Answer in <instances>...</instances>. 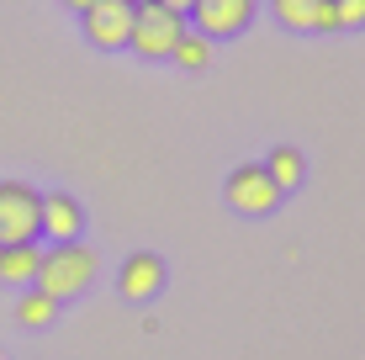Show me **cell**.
Masks as SVG:
<instances>
[{
	"label": "cell",
	"instance_id": "6da1fadb",
	"mask_svg": "<svg viewBox=\"0 0 365 360\" xmlns=\"http://www.w3.org/2000/svg\"><path fill=\"white\" fill-rule=\"evenodd\" d=\"M96 281V250L91 244H53L43 259H37L32 292H43L48 302H69Z\"/></svg>",
	"mask_w": 365,
	"mask_h": 360
},
{
	"label": "cell",
	"instance_id": "7a4b0ae2",
	"mask_svg": "<svg viewBox=\"0 0 365 360\" xmlns=\"http://www.w3.org/2000/svg\"><path fill=\"white\" fill-rule=\"evenodd\" d=\"M191 32L185 27V16H175L165 11L159 0H133V32H128V48L138 58H170L175 43Z\"/></svg>",
	"mask_w": 365,
	"mask_h": 360
},
{
	"label": "cell",
	"instance_id": "3957f363",
	"mask_svg": "<svg viewBox=\"0 0 365 360\" xmlns=\"http://www.w3.org/2000/svg\"><path fill=\"white\" fill-rule=\"evenodd\" d=\"M37 207H43V196L27 180H0V244H32Z\"/></svg>",
	"mask_w": 365,
	"mask_h": 360
},
{
	"label": "cell",
	"instance_id": "277c9868",
	"mask_svg": "<svg viewBox=\"0 0 365 360\" xmlns=\"http://www.w3.org/2000/svg\"><path fill=\"white\" fill-rule=\"evenodd\" d=\"M228 207L244 217H270L275 207H281V191H275V180L265 175V165H238L228 175Z\"/></svg>",
	"mask_w": 365,
	"mask_h": 360
},
{
	"label": "cell",
	"instance_id": "5b68a950",
	"mask_svg": "<svg viewBox=\"0 0 365 360\" xmlns=\"http://www.w3.org/2000/svg\"><path fill=\"white\" fill-rule=\"evenodd\" d=\"M259 0H196L191 11H185V27L201 32L207 43H217V37H238L249 27V16H255Z\"/></svg>",
	"mask_w": 365,
	"mask_h": 360
},
{
	"label": "cell",
	"instance_id": "8992f818",
	"mask_svg": "<svg viewBox=\"0 0 365 360\" xmlns=\"http://www.w3.org/2000/svg\"><path fill=\"white\" fill-rule=\"evenodd\" d=\"M85 21V37L91 48H128V32H133V0H91L80 11Z\"/></svg>",
	"mask_w": 365,
	"mask_h": 360
},
{
	"label": "cell",
	"instance_id": "52a82bcc",
	"mask_svg": "<svg viewBox=\"0 0 365 360\" xmlns=\"http://www.w3.org/2000/svg\"><path fill=\"white\" fill-rule=\"evenodd\" d=\"M85 228V207L74 202L69 191H53L43 196V207H37V233H48L53 244H74Z\"/></svg>",
	"mask_w": 365,
	"mask_h": 360
},
{
	"label": "cell",
	"instance_id": "ba28073f",
	"mask_svg": "<svg viewBox=\"0 0 365 360\" xmlns=\"http://www.w3.org/2000/svg\"><path fill=\"white\" fill-rule=\"evenodd\" d=\"M159 287H165V259L159 254H128V265H122V276H117V292L128 297V302H154Z\"/></svg>",
	"mask_w": 365,
	"mask_h": 360
},
{
	"label": "cell",
	"instance_id": "9c48e42d",
	"mask_svg": "<svg viewBox=\"0 0 365 360\" xmlns=\"http://www.w3.org/2000/svg\"><path fill=\"white\" fill-rule=\"evenodd\" d=\"M37 259H43L37 244H0V281L6 287H32Z\"/></svg>",
	"mask_w": 365,
	"mask_h": 360
},
{
	"label": "cell",
	"instance_id": "30bf717a",
	"mask_svg": "<svg viewBox=\"0 0 365 360\" xmlns=\"http://www.w3.org/2000/svg\"><path fill=\"white\" fill-rule=\"evenodd\" d=\"M265 175L275 180V191H297L302 185V175H307V159H302V148H292V143H281V148H270V159H265Z\"/></svg>",
	"mask_w": 365,
	"mask_h": 360
},
{
	"label": "cell",
	"instance_id": "8fae6325",
	"mask_svg": "<svg viewBox=\"0 0 365 360\" xmlns=\"http://www.w3.org/2000/svg\"><path fill=\"white\" fill-rule=\"evenodd\" d=\"M275 21H281L286 32H318V11L323 0H270Z\"/></svg>",
	"mask_w": 365,
	"mask_h": 360
},
{
	"label": "cell",
	"instance_id": "7c38bea8",
	"mask_svg": "<svg viewBox=\"0 0 365 360\" xmlns=\"http://www.w3.org/2000/svg\"><path fill=\"white\" fill-rule=\"evenodd\" d=\"M16 318H21V329H53L58 302H48L43 292H27V297L16 302Z\"/></svg>",
	"mask_w": 365,
	"mask_h": 360
},
{
	"label": "cell",
	"instance_id": "4fadbf2b",
	"mask_svg": "<svg viewBox=\"0 0 365 360\" xmlns=\"http://www.w3.org/2000/svg\"><path fill=\"white\" fill-rule=\"evenodd\" d=\"M175 64H180V69H207V58H212V43H207V37H201V32H185L180 37V43H175Z\"/></svg>",
	"mask_w": 365,
	"mask_h": 360
},
{
	"label": "cell",
	"instance_id": "5bb4252c",
	"mask_svg": "<svg viewBox=\"0 0 365 360\" xmlns=\"http://www.w3.org/2000/svg\"><path fill=\"white\" fill-rule=\"evenodd\" d=\"M334 21H339V32L365 27V0H334Z\"/></svg>",
	"mask_w": 365,
	"mask_h": 360
},
{
	"label": "cell",
	"instance_id": "9a60e30c",
	"mask_svg": "<svg viewBox=\"0 0 365 360\" xmlns=\"http://www.w3.org/2000/svg\"><path fill=\"white\" fill-rule=\"evenodd\" d=\"M159 6H165V11H175V16H185V11H191L196 0H159Z\"/></svg>",
	"mask_w": 365,
	"mask_h": 360
},
{
	"label": "cell",
	"instance_id": "2e32d148",
	"mask_svg": "<svg viewBox=\"0 0 365 360\" xmlns=\"http://www.w3.org/2000/svg\"><path fill=\"white\" fill-rule=\"evenodd\" d=\"M64 6H74V11H85V6H91V0H64Z\"/></svg>",
	"mask_w": 365,
	"mask_h": 360
}]
</instances>
